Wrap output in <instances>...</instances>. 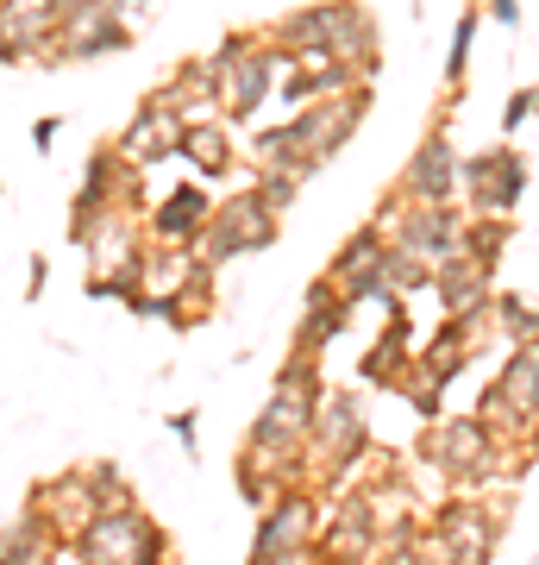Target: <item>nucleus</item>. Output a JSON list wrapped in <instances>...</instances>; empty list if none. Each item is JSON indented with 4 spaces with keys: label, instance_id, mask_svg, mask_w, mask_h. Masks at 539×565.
<instances>
[{
    "label": "nucleus",
    "instance_id": "obj_21",
    "mask_svg": "<svg viewBox=\"0 0 539 565\" xmlns=\"http://www.w3.org/2000/svg\"><path fill=\"white\" fill-rule=\"evenodd\" d=\"M502 321V333L515 345H527V340H539V308L533 302H520V296H496V308H489Z\"/></svg>",
    "mask_w": 539,
    "mask_h": 565
},
{
    "label": "nucleus",
    "instance_id": "obj_29",
    "mask_svg": "<svg viewBox=\"0 0 539 565\" xmlns=\"http://www.w3.org/2000/svg\"><path fill=\"white\" fill-rule=\"evenodd\" d=\"M57 132H63V120L51 114V120H39V126H32V145H39V151H51V145H57Z\"/></svg>",
    "mask_w": 539,
    "mask_h": 565
},
{
    "label": "nucleus",
    "instance_id": "obj_8",
    "mask_svg": "<svg viewBox=\"0 0 539 565\" xmlns=\"http://www.w3.org/2000/svg\"><path fill=\"white\" fill-rule=\"evenodd\" d=\"M420 452L440 465V471H459V478H483L489 471V422H440L427 440H420Z\"/></svg>",
    "mask_w": 539,
    "mask_h": 565
},
{
    "label": "nucleus",
    "instance_id": "obj_23",
    "mask_svg": "<svg viewBox=\"0 0 539 565\" xmlns=\"http://www.w3.org/2000/svg\"><path fill=\"white\" fill-rule=\"evenodd\" d=\"M151 7H158V0H114L107 13H114V20L126 25V32H144V20H151Z\"/></svg>",
    "mask_w": 539,
    "mask_h": 565
},
{
    "label": "nucleus",
    "instance_id": "obj_16",
    "mask_svg": "<svg viewBox=\"0 0 539 565\" xmlns=\"http://www.w3.org/2000/svg\"><path fill=\"white\" fill-rule=\"evenodd\" d=\"M308 177H320L314 163H301V158H263V163H258V177H251V189H258L263 202L277 207V214H289Z\"/></svg>",
    "mask_w": 539,
    "mask_h": 565
},
{
    "label": "nucleus",
    "instance_id": "obj_22",
    "mask_svg": "<svg viewBox=\"0 0 539 565\" xmlns=\"http://www.w3.org/2000/svg\"><path fill=\"white\" fill-rule=\"evenodd\" d=\"M82 484H88L95 509H126V503H132V490H126L120 465H88V471H82Z\"/></svg>",
    "mask_w": 539,
    "mask_h": 565
},
{
    "label": "nucleus",
    "instance_id": "obj_6",
    "mask_svg": "<svg viewBox=\"0 0 539 565\" xmlns=\"http://www.w3.org/2000/svg\"><path fill=\"white\" fill-rule=\"evenodd\" d=\"M176 139H182V114L144 95V102H139V120H132L120 139H114V151H120V163H132V170H151V163L176 158Z\"/></svg>",
    "mask_w": 539,
    "mask_h": 565
},
{
    "label": "nucleus",
    "instance_id": "obj_2",
    "mask_svg": "<svg viewBox=\"0 0 539 565\" xmlns=\"http://www.w3.org/2000/svg\"><path fill=\"white\" fill-rule=\"evenodd\" d=\"M82 553H88V565H163L170 541H163L158 522L139 515V503H126V509H100L95 522L82 527Z\"/></svg>",
    "mask_w": 539,
    "mask_h": 565
},
{
    "label": "nucleus",
    "instance_id": "obj_26",
    "mask_svg": "<svg viewBox=\"0 0 539 565\" xmlns=\"http://www.w3.org/2000/svg\"><path fill=\"white\" fill-rule=\"evenodd\" d=\"M44 282H51V264L32 258V264H25V302H39V296H44Z\"/></svg>",
    "mask_w": 539,
    "mask_h": 565
},
{
    "label": "nucleus",
    "instance_id": "obj_15",
    "mask_svg": "<svg viewBox=\"0 0 539 565\" xmlns=\"http://www.w3.org/2000/svg\"><path fill=\"white\" fill-rule=\"evenodd\" d=\"M382 245H389V233H382L377 221L358 226V233H352V239H345L339 252H333V264H326V282H333V289H345V282L370 277V270L382 264Z\"/></svg>",
    "mask_w": 539,
    "mask_h": 565
},
{
    "label": "nucleus",
    "instance_id": "obj_5",
    "mask_svg": "<svg viewBox=\"0 0 539 565\" xmlns=\"http://www.w3.org/2000/svg\"><path fill=\"white\" fill-rule=\"evenodd\" d=\"M401 195H408V202H427V207H445L459 195V151L445 139V126H433V132L414 145L408 177H401Z\"/></svg>",
    "mask_w": 539,
    "mask_h": 565
},
{
    "label": "nucleus",
    "instance_id": "obj_17",
    "mask_svg": "<svg viewBox=\"0 0 539 565\" xmlns=\"http://www.w3.org/2000/svg\"><path fill=\"white\" fill-rule=\"evenodd\" d=\"M326 32H333V0H320V7H301V13H289V20H277L263 39L282 44L289 57H301V51H314V44H326Z\"/></svg>",
    "mask_w": 539,
    "mask_h": 565
},
{
    "label": "nucleus",
    "instance_id": "obj_18",
    "mask_svg": "<svg viewBox=\"0 0 539 565\" xmlns=\"http://www.w3.org/2000/svg\"><path fill=\"white\" fill-rule=\"evenodd\" d=\"M382 282H389V296H414V289H433V258H420L408 245H382Z\"/></svg>",
    "mask_w": 539,
    "mask_h": 565
},
{
    "label": "nucleus",
    "instance_id": "obj_10",
    "mask_svg": "<svg viewBox=\"0 0 539 565\" xmlns=\"http://www.w3.org/2000/svg\"><path fill=\"white\" fill-rule=\"evenodd\" d=\"M32 515L51 522L57 534H76L82 541V527L95 522L100 509H95V497H88V484H82V471H69V478H57V484H44L39 497H32Z\"/></svg>",
    "mask_w": 539,
    "mask_h": 565
},
{
    "label": "nucleus",
    "instance_id": "obj_3",
    "mask_svg": "<svg viewBox=\"0 0 539 565\" xmlns=\"http://www.w3.org/2000/svg\"><path fill=\"white\" fill-rule=\"evenodd\" d=\"M459 189L471 195L477 214H515V202L527 195V158L515 145H496V151H477V158L459 163Z\"/></svg>",
    "mask_w": 539,
    "mask_h": 565
},
{
    "label": "nucleus",
    "instance_id": "obj_28",
    "mask_svg": "<svg viewBox=\"0 0 539 565\" xmlns=\"http://www.w3.org/2000/svg\"><path fill=\"white\" fill-rule=\"evenodd\" d=\"M251 565H320V553H308V546H289V553H277V559H251Z\"/></svg>",
    "mask_w": 539,
    "mask_h": 565
},
{
    "label": "nucleus",
    "instance_id": "obj_14",
    "mask_svg": "<svg viewBox=\"0 0 539 565\" xmlns=\"http://www.w3.org/2000/svg\"><path fill=\"white\" fill-rule=\"evenodd\" d=\"M207 214H214V202H207L201 189H176V195L151 214V239L158 245H188L201 226H207Z\"/></svg>",
    "mask_w": 539,
    "mask_h": 565
},
{
    "label": "nucleus",
    "instance_id": "obj_9",
    "mask_svg": "<svg viewBox=\"0 0 539 565\" xmlns=\"http://www.w3.org/2000/svg\"><path fill=\"white\" fill-rule=\"evenodd\" d=\"M308 534H314V503H308L301 490H282L277 503L263 509L251 559H277V553H289V546H308Z\"/></svg>",
    "mask_w": 539,
    "mask_h": 565
},
{
    "label": "nucleus",
    "instance_id": "obj_25",
    "mask_svg": "<svg viewBox=\"0 0 539 565\" xmlns=\"http://www.w3.org/2000/svg\"><path fill=\"white\" fill-rule=\"evenodd\" d=\"M170 434L182 440V452L195 459V408H182V415H170Z\"/></svg>",
    "mask_w": 539,
    "mask_h": 565
},
{
    "label": "nucleus",
    "instance_id": "obj_1",
    "mask_svg": "<svg viewBox=\"0 0 539 565\" xmlns=\"http://www.w3.org/2000/svg\"><path fill=\"white\" fill-rule=\"evenodd\" d=\"M277 233H282V214H277V207L263 202L258 189H239V195H226V202L207 214V226L188 239V252H195V264L220 270V264L245 258V252L277 245Z\"/></svg>",
    "mask_w": 539,
    "mask_h": 565
},
{
    "label": "nucleus",
    "instance_id": "obj_4",
    "mask_svg": "<svg viewBox=\"0 0 539 565\" xmlns=\"http://www.w3.org/2000/svg\"><path fill=\"white\" fill-rule=\"evenodd\" d=\"M308 446H320V452L333 459V471H345V465L358 459L364 446H370V427H364L358 396H345V390H333V396H320L314 427H308Z\"/></svg>",
    "mask_w": 539,
    "mask_h": 565
},
{
    "label": "nucleus",
    "instance_id": "obj_20",
    "mask_svg": "<svg viewBox=\"0 0 539 565\" xmlns=\"http://www.w3.org/2000/svg\"><path fill=\"white\" fill-rule=\"evenodd\" d=\"M477 7H464V20L452 25V51H445V88L464 95V76H471V44H477Z\"/></svg>",
    "mask_w": 539,
    "mask_h": 565
},
{
    "label": "nucleus",
    "instance_id": "obj_24",
    "mask_svg": "<svg viewBox=\"0 0 539 565\" xmlns=\"http://www.w3.org/2000/svg\"><path fill=\"white\" fill-rule=\"evenodd\" d=\"M527 114H533V88H515V95H508V107H502V126H508V132H520V126H527Z\"/></svg>",
    "mask_w": 539,
    "mask_h": 565
},
{
    "label": "nucleus",
    "instance_id": "obj_13",
    "mask_svg": "<svg viewBox=\"0 0 539 565\" xmlns=\"http://www.w3.org/2000/svg\"><path fill=\"white\" fill-rule=\"evenodd\" d=\"M345 321H352L345 296H339V289H333L326 277H320L314 289H308V315H301V327H295V352H320V345L333 340Z\"/></svg>",
    "mask_w": 539,
    "mask_h": 565
},
{
    "label": "nucleus",
    "instance_id": "obj_11",
    "mask_svg": "<svg viewBox=\"0 0 539 565\" xmlns=\"http://www.w3.org/2000/svg\"><path fill=\"white\" fill-rule=\"evenodd\" d=\"M176 158L201 177H233V126L226 120H188L176 139Z\"/></svg>",
    "mask_w": 539,
    "mask_h": 565
},
{
    "label": "nucleus",
    "instance_id": "obj_12",
    "mask_svg": "<svg viewBox=\"0 0 539 565\" xmlns=\"http://www.w3.org/2000/svg\"><path fill=\"white\" fill-rule=\"evenodd\" d=\"M433 289H440L445 315H464V308L496 302V296H489V270H483V264H471L464 252H452V258L433 264Z\"/></svg>",
    "mask_w": 539,
    "mask_h": 565
},
{
    "label": "nucleus",
    "instance_id": "obj_30",
    "mask_svg": "<svg viewBox=\"0 0 539 565\" xmlns=\"http://www.w3.org/2000/svg\"><path fill=\"white\" fill-rule=\"evenodd\" d=\"M114 0H63V20H76V13H107Z\"/></svg>",
    "mask_w": 539,
    "mask_h": 565
},
{
    "label": "nucleus",
    "instance_id": "obj_27",
    "mask_svg": "<svg viewBox=\"0 0 539 565\" xmlns=\"http://www.w3.org/2000/svg\"><path fill=\"white\" fill-rule=\"evenodd\" d=\"M489 20L515 32V25H520V0H489Z\"/></svg>",
    "mask_w": 539,
    "mask_h": 565
},
{
    "label": "nucleus",
    "instance_id": "obj_7",
    "mask_svg": "<svg viewBox=\"0 0 539 565\" xmlns=\"http://www.w3.org/2000/svg\"><path fill=\"white\" fill-rule=\"evenodd\" d=\"M326 51L352 70L358 82L377 76V20H370V7H358V0H333V32H326Z\"/></svg>",
    "mask_w": 539,
    "mask_h": 565
},
{
    "label": "nucleus",
    "instance_id": "obj_31",
    "mask_svg": "<svg viewBox=\"0 0 539 565\" xmlns=\"http://www.w3.org/2000/svg\"><path fill=\"white\" fill-rule=\"evenodd\" d=\"M414 7H420V0H414Z\"/></svg>",
    "mask_w": 539,
    "mask_h": 565
},
{
    "label": "nucleus",
    "instance_id": "obj_19",
    "mask_svg": "<svg viewBox=\"0 0 539 565\" xmlns=\"http://www.w3.org/2000/svg\"><path fill=\"white\" fill-rule=\"evenodd\" d=\"M508 233H515V226L502 221V214H477V221H464L459 252H464L471 264H483V270H496V264H502V245H508Z\"/></svg>",
    "mask_w": 539,
    "mask_h": 565
}]
</instances>
